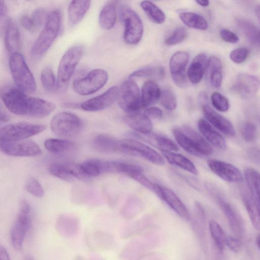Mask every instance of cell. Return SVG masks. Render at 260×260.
<instances>
[{
    "mask_svg": "<svg viewBox=\"0 0 260 260\" xmlns=\"http://www.w3.org/2000/svg\"><path fill=\"white\" fill-rule=\"evenodd\" d=\"M1 98L12 113L20 116L43 118L55 109L52 102L28 95L18 87L5 86L1 89Z\"/></svg>",
    "mask_w": 260,
    "mask_h": 260,
    "instance_id": "cell-1",
    "label": "cell"
},
{
    "mask_svg": "<svg viewBox=\"0 0 260 260\" xmlns=\"http://www.w3.org/2000/svg\"><path fill=\"white\" fill-rule=\"evenodd\" d=\"M61 26V15L55 10L47 16L44 26L32 44L31 53L35 57L43 55L49 49L57 37Z\"/></svg>",
    "mask_w": 260,
    "mask_h": 260,
    "instance_id": "cell-2",
    "label": "cell"
},
{
    "mask_svg": "<svg viewBox=\"0 0 260 260\" xmlns=\"http://www.w3.org/2000/svg\"><path fill=\"white\" fill-rule=\"evenodd\" d=\"M9 68L18 88L26 93H31L36 91L35 79L22 54L17 52L10 55Z\"/></svg>",
    "mask_w": 260,
    "mask_h": 260,
    "instance_id": "cell-3",
    "label": "cell"
},
{
    "mask_svg": "<svg viewBox=\"0 0 260 260\" xmlns=\"http://www.w3.org/2000/svg\"><path fill=\"white\" fill-rule=\"evenodd\" d=\"M83 51L82 46L75 45L69 48L62 55L58 67L57 86L59 89L64 90L67 87Z\"/></svg>",
    "mask_w": 260,
    "mask_h": 260,
    "instance_id": "cell-4",
    "label": "cell"
},
{
    "mask_svg": "<svg viewBox=\"0 0 260 260\" xmlns=\"http://www.w3.org/2000/svg\"><path fill=\"white\" fill-rule=\"evenodd\" d=\"M82 126L81 119L69 112L56 114L50 121V128L57 136L62 138H72L80 132Z\"/></svg>",
    "mask_w": 260,
    "mask_h": 260,
    "instance_id": "cell-5",
    "label": "cell"
},
{
    "mask_svg": "<svg viewBox=\"0 0 260 260\" xmlns=\"http://www.w3.org/2000/svg\"><path fill=\"white\" fill-rule=\"evenodd\" d=\"M44 125L28 122H17L3 126L0 130L2 141H17L25 140L38 135L44 130Z\"/></svg>",
    "mask_w": 260,
    "mask_h": 260,
    "instance_id": "cell-6",
    "label": "cell"
},
{
    "mask_svg": "<svg viewBox=\"0 0 260 260\" xmlns=\"http://www.w3.org/2000/svg\"><path fill=\"white\" fill-rule=\"evenodd\" d=\"M117 100L121 109L128 113L137 112L143 107L139 87L131 78L121 85Z\"/></svg>",
    "mask_w": 260,
    "mask_h": 260,
    "instance_id": "cell-7",
    "label": "cell"
},
{
    "mask_svg": "<svg viewBox=\"0 0 260 260\" xmlns=\"http://www.w3.org/2000/svg\"><path fill=\"white\" fill-rule=\"evenodd\" d=\"M108 79L107 72L101 69H95L85 76L75 81L73 84L74 91L81 95L93 94L101 89Z\"/></svg>",
    "mask_w": 260,
    "mask_h": 260,
    "instance_id": "cell-8",
    "label": "cell"
},
{
    "mask_svg": "<svg viewBox=\"0 0 260 260\" xmlns=\"http://www.w3.org/2000/svg\"><path fill=\"white\" fill-rule=\"evenodd\" d=\"M30 207L28 203L22 200L20 202L18 213L10 232V238L14 249L21 250L25 235L29 223Z\"/></svg>",
    "mask_w": 260,
    "mask_h": 260,
    "instance_id": "cell-9",
    "label": "cell"
},
{
    "mask_svg": "<svg viewBox=\"0 0 260 260\" xmlns=\"http://www.w3.org/2000/svg\"><path fill=\"white\" fill-rule=\"evenodd\" d=\"M172 133L179 145L191 155L203 157L201 151V135L188 125L174 127Z\"/></svg>",
    "mask_w": 260,
    "mask_h": 260,
    "instance_id": "cell-10",
    "label": "cell"
},
{
    "mask_svg": "<svg viewBox=\"0 0 260 260\" xmlns=\"http://www.w3.org/2000/svg\"><path fill=\"white\" fill-rule=\"evenodd\" d=\"M121 17L124 23L123 39L129 45L138 44L143 34V25L139 15L128 7L122 8Z\"/></svg>",
    "mask_w": 260,
    "mask_h": 260,
    "instance_id": "cell-11",
    "label": "cell"
},
{
    "mask_svg": "<svg viewBox=\"0 0 260 260\" xmlns=\"http://www.w3.org/2000/svg\"><path fill=\"white\" fill-rule=\"evenodd\" d=\"M118 152L140 156L157 165L165 163L164 157L148 146L137 141L129 139L118 140Z\"/></svg>",
    "mask_w": 260,
    "mask_h": 260,
    "instance_id": "cell-12",
    "label": "cell"
},
{
    "mask_svg": "<svg viewBox=\"0 0 260 260\" xmlns=\"http://www.w3.org/2000/svg\"><path fill=\"white\" fill-rule=\"evenodd\" d=\"M1 151L5 154L19 157H34L40 155L42 150L35 142L23 140L17 141H2Z\"/></svg>",
    "mask_w": 260,
    "mask_h": 260,
    "instance_id": "cell-13",
    "label": "cell"
},
{
    "mask_svg": "<svg viewBox=\"0 0 260 260\" xmlns=\"http://www.w3.org/2000/svg\"><path fill=\"white\" fill-rule=\"evenodd\" d=\"M153 192L179 216L185 220L190 219V215L188 209L173 190L167 187L155 183Z\"/></svg>",
    "mask_w": 260,
    "mask_h": 260,
    "instance_id": "cell-14",
    "label": "cell"
},
{
    "mask_svg": "<svg viewBox=\"0 0 260 260\" xmlns=\"http://www.w3.org/2000/svg\"><path fill=\"white\" fill-rule=\"evenodd\" d=\"M118 88L116 86L110 87L102 94L91 98L80 105L83 110L95 112L110 107L117 99Z\"/></svg>",
    "mask_w": 260,
    "mask_h": 260,
    "instance_id": "cell-15",
    "label": "cell"
},
{
    "mask_svg": "<svg viewBox=\"0 0 260 260\" xmlns=\"http://www.w3.org/2000/svg\"><path fill=\"white\" fill-rule=\"evenodd\" d=\"M188 60V53L180 51L175 53L170 60L169 68L172 78L180 87L185 86L187 83L185 69Z\"/></svg>",
    "mask_w": 260,
    "mask_h": 260,
    "instance_id": "cell-16",
    "label": "cell"
},
{
    "mask_svg": "<svg viewBox=\"0 0 260 260\" xmlns=\"http://www.w3.org/2000/svg\"><path fill=\"white\" fill-rule=\"evenodd\" d=\"M207 165L211 171L229 182H241L243 177L239 170L233 165L217 159H210Z\"/></svg>",
    "mask_w": 260,
    "mask_h": 260,
    "instance_id": "cell-17",
    "label": "cell"
},
{
    "mask_svg": "<svg viewBox=\"0 0 260 260\" xmlns=\"http://www.w3.org/2000/svg\"><path fill=\"white\" fill-rule=\"evenodd\" d=\"M260 87L259 78L248 74H241L236 79L233 89L243 98H249L254 96Z\"/></svg>",
    "mask_w": 260,
    "mask_h": 260,
    "instance_id": "cell-18",
    "label": "cell"
},
{
    "mask_svg": "<svg viewBox=\"0 0 260 260\" xmlns=\"http://www.w3.org/2000/svg\"><path fill=\"white\" fill-rule=\"evenodd\" d=\"M219 205L226 216L235 236L241 238L243 236L244 227L242 219L236 208L230 203L218 198Z\"/></svg>",
    "mask_w": 260,
    "mask_h": 260,
    "instance_id": "cell-19",
    "label": "cell"
},
{
    "mask_svg": "<svg viewBox=\"0 0 260 260\" xmlns=\"http://www.w3.org/2000/svg\"><path fill=\"white\" fill-rule=\"evenodd\" d=\"M133 135L151 144L161 152L177 151L179 148L177 144L168 137L154 133L141 134L134 133Z\"/></svg>",
    "mask_w": 260,
    "mask_h": 260,
    "instance_id": "cell-20",
    "label": "cell"
},
{
    "mask_svg": "<svg viewBox=\"0 0 260 260\" xmlns=\"http://www.w3.org/2000/svg\"><path fill=\"white\" fill-rule=\"evenodd\" d=\"M202 109L205 118L212 125L226 135H235L234 127L226 118L215 112L207 104L202 105Z\"/></svg>",
    "mask_w": 260,
    "mask_h": 260,
    "instance_id": "cell-21",
    "label": "cell"
},
{
    "mask_svg": "<svg viewBox=\"0 0 260 260\" xmlns=\"http://www.w3.org/2000/svg\"><path fill=\"white\" fill-rule=\"evenodd\" d=\"M125 123L131 128L141 134L151 132L152 124L151 120L144 113L137 112L129 113L123 118Z\"/></svg>",
    "mask_w": 260,
    "mask_h": 260,
    "instance_id": "cell-22",
    "label": "cell"
},
{
    "mask_svg": "<svg viewBox=\"0 0 260 260\" xmlns=\"http://www.w3.org/2000/svg\"><path fill=\"white\" fill-rule=\"evenodd\" d=\"M198 126L200 132L210 143L218 149H226V144L224 138L208 122L200 119L198 121Z\"/></svg>",
    "mask_w": 260,
    "mask_h": 260,
    "instance_id": "cell-23",
    "label": "cell"
},
{
    "mask_svg": "<svg viewBox=\"0 0 260 260\" xmlns=\"http://www.w3.org/2000/svg\"><path fill=\"white\" fill-rule=\"evenodd\" d=\"M79 224V220L76 216L64 213L61 214L57 219L56 230L63 237H73L78 232Z\"/></svg>",
    "mask_w": 260,
    "mask_h": 260,
    "instance_id": "cell-24",
    "label": "cell"
},
{
    "mask_svg": "<svg viewBox=\"0 0 260 260\" xmlns=\"http://www.w3.org/2000/svg\"><path fill=\"white\" fill-rule=\"evenodd\" d=\"M208 63V60L205 53L199 54L194 58L187 71V77L191 83L197 84L201 81Z\"/></svg>",
    "mask_w": 260,
    "mask_h": 260,
    "instance_id": "cell-25",
    "label": "cell"
},
{
    "mask_svg": "<svg viewBox=\"0 0 260 260\" xmlns=\"http://www.w3.org/2000/svg\"><path fill=\"white\" fill-rule=\"evenodd\" d=\"M5 45L10 55L19 52L20 48V35L18 27L14 22L11 20L6 25Z\"/></svg>",
    "mask_w": 260,
    "mask_h": 260,
    "instance_id": "cell-26",
    "label": "cell"
},
{
    "mask_svg": "<svg viewBox=\"0 0 260 260\" xmlns=\"http://www.w3.org/2000/svg\"><path fill=\"white\" fill-rule=\"evenodd\" d=\"M243 202L253 227L260 231V207L250 192L246 189L241 191Z\"/></svg>",
    "mask_w": 260,
    "mask_h": 260,
    "instance_id": "cell-27",
    "label": "cell"
},
{
    "mask_svg": "<svg viewBox=\"0 0 260 260\" xmlns=\"http://www.w3.org/2000/svg\"><path fill=\"white\" fill-rule=\"evenodd\" d=\"M91 0H72L68 7V17L72 24L78 23L88 11Z\"/></svg>",
    "mask_w": 260,
    "mask_h": 260,
    "instance_id": "cell-28",
    "label": "cell"
},
{
    "mask_svg": "<svg viewBox=\"0 0 260 260\" xmlns=\"http://www.w3.org/2000/svg\"><path fill=\"white\" fill-rule=\"evenodd\" d=\"M92 145L93 148L100 152H118V140L108 135L100 134L96 136L92 140Z\"/></svg>",
    "mask_w": 260,
    "mask_h": 260,
    "instance_id": "cell-29",
    "label": "cell"
},
{
    "mask_svg": "<svg viewBox=\"0 0 260 260\" xmlns=\"http://www.w3.org/2000/svg\"><path fill=\"white\" fill-rule=\"evenodd\" d=\"M161 154L171 165L179 167L192 174H198L195 165L185 156L174 152H161Z\"/></svg>",
    "mask_w": 260,
    "mask_h": 260,
    "instance_id": "cell-30",
    "label": "cell"
},
{
    "mask_svg": "<svg viewBox=\"0 0 260 260\" xmlns=\"http://www.w3.org/2000/svg\"><path fill=\"white\" fill-rule=\"evenodd\" d=\"M161 90L158 85L152 80L145 82L141 89V101L143 107H148L159 100Z\"/></svg>",
    "mask_w": 260,
    "mask_h": 260,
    "instance_id": "cell-31",
    "label": "cell"
},
{
    "mask_svg": "<svg viewBox=\"0 0 260 260\" xmlns=\"http://www.w3.org/2000/svg\"><path fill=\"white\" fill-rule=\"evenodd\" d=\"M44 147L54 154H63L73 150L76 144L71 141L56 138H50L44 142Z\"/></svg>",
    "mask_w": 260,
    "mask_h": 260,
    "instance_id": "cell-32",
    "label": "cell"
},
{
    "mask_svg": "<svg viewBox=\"0 0 260 260\" xmlns=\"http://www.w3.org/2000/svg\"><path fill=\"white\" fill-rule=\"evenodd\" d=\"M244 174L250 193L260 207V173L248 168L245 169Z\"/></svg>",
    "mask_w": 260,
    "mask_h": 260,
    "instance_id": "cell-33",
    "label": "cell"
},
{
    "mask_svg": "<svg viewBox=\"0 0 260 260\" xmlns=\"http://www.w3.org/2000/svg\"><path fill=\"white\" fill-rule=\"evenodd\" d=\"M222 62L216 56H212L208 60L207 68L211 84L215 88L220 87L222 81Z\"/></svg>",
    "mask_w": 260,
    "mask_h": 260,
    "instance_id": "cell-34",
    "label": "cell"
},
{
    "mask_svg": "<svg viewBox=\"0 0 260 260\" xmlns=\"http://www.w3.org/2000/svg\"><path fill=\"white\" fill-rule=\"evenodd\" d=\"M116 20V11L114 5L109 4L105 5L101 10L99 22L101 28L109 30L113 27Z\"/></svg>",
    "mask_w": 260,
    "mask_h": 260,
    "instance_id": "cell-35",
    "label": "cell"
},
{
    "mask_svg": "<svg viewBox=\"0 0 260 260\" xmlns=\"http://www.w3.org/2000/svg\"><path fill=\"white\" fill-rule=\"evenodd\" d=\"M181 21L188 27L205 30L208 28V23L202 16L193 12H182L179 14Z\"/></svg>",
    "mask_w": 260,
    "mask_h": 260,
    "instance_id": "cell-36",
    "label": "cell"
},
{
    "mask_svg": "<svg viewBox=\"0 0 260 260\" xmlns=\"http://www.w3.org/2000/svg\"><path fill=\"white\" fill-rule=\"evenodd\" d=\"M140 6L148 18L157 24L162 23L166 19L164 12L156 5L149 1H143Z\"/></svg>",
    "mask_w": 260,
    "mask_h": 260,
    "instance_id": "cell-37",
    "label": "cell"
},
{
    "mask_svg": "<svg viewBox=\"0 0 260 260\" xmlns=\"http://www.w3.org/2000/svg\"><path fill=\"white\" fill-rule=\"evenodd\" d=\"M211 237L218 250L222 252L226 243V236L221 226L214 220H210L209 223Z\"/></svg>",
    "mask_w": 260,
    "mask_h": 260,
    "instance_id": "cell-38",
    "label": "cell"
},
{
    "mask_svg": "<svg viewBox=\"0 0 260 260\" xmlns=\"http://www.w3.org/2000/svg\"><path fill=\"white\" fill-rule=\"evenodd\" d=\"M237 23L249 41L254 45H259V31L252 23L243 19L237 20Z\"/></svg>",
    "mask_w": 260,
    "mask_h": 260,
    "instance_id": "cell-39",
    "label": "cell"
},
{
    "mask_svg": "<svg viewBox=\"0 0 260 260\" xmlns=\"http://www.w3.org/2000/svg\"><path fill=\"white\" fill-rule=\"evenodd\" d=\"M159 100L160 104L167 110L171 111L176 107V96L170 88H166L161 90Z\"/></svg>",
    "mask_w": 260,
    "mask_h": 260,
    "instance_id": "cell-40",
    "label": "cell"
},
{
    "mask_svg": "<svg viewBox=\"0 0 260 260\" xmlns=\"http://www.w3.org/2000/svg\"><path fill=\"white\" fill-rule=\"evenodd\" d=\"M41 81L43 87L47 91H52L57 87V81L49 67H46L42 71Z\"/></svg>",
    "mask_w": 260,
    "mask_h": 260,
    "instance_id": "cell-41",
    "label": "cell"
},
{
    "mask_svg": "<svg viewBox=\"0 0 260 260\" xmlns=\"http://www.w3.org/2000/svg\"><path fill=\"white\" fill-rule=\"evenodd\" d=\"M48 170L53 176L67 182H72L75 179L63 164H52L49 166Z\"/></svg>",
    "mask_w": 260,
    "mask_h": 260,
    "instance_id": "cell-42",
    "label": "cell"
},
{
    "mask_svg": "<svg viewBox=\"0 0 260 260\" xmlns=\"http://www.w3.org/2000/svg\"><path fill=\"white\" fill-rule=\"evenodd\" d=\"M156 74L160 76H163L164 75V69L160 67L148 66L134 71L129 76V78L150 77Z\"/></svg>",
    "mask_w": 260,
    "mask_h": 260,
    "instance_id": "cell-43",
    "label": "cell"
},
{
    "mask_svg": "<svg viewBox=\"0 0 260 260\" xmlns=\"http://www.w3.org/2000/svg\"><path fill=\"white\" fill-rule=\"evenodd\" d=\"M80 166L85 174L90 178L100 174L99 159H90L82 162Z\"/></svg>",
    "mask_w": 260,
    "mask_h": 260,
    "instance_id": "cell-44",
    "label": "cell"
},
{
    "mask_svg": "<svg viewBox=\"0 0 260 260\" xmlns=\"http://www.w3.org/2000/svg\"><path fill=\"white\" fill-rule=\"evenodd\" d=\"M187 36L186 29L179 26L175 29L172 33L165 40V44L169 46L174 45L183 42Z\"/></svg>",
    "mask_w": 260,
    "mask_h": 260,
    "instance_id": "cell-45",
    "label": "cell"
},
{
    "mask_svg": "<svg viewBox=\"0 0 260 260\" xmlns=\"http://www.w3.org/2000/svg\"><path fill=\"white\" fill-rule=\"evenodd\" d=\"M211 100L213 107L220 112H226L229 109L228 100L219 92H213L211 97Z\"/></svg>",
    "mask_w": 260,
    "mask_h": 260,
    "instance_id": "cell-46",
    "label": "cell"
},
{
    "mask_svg": "<svg viewBox=\"0 0 260 260\" xmlns=\"http://www.w3.org/2000/svg\"><path fill=\"white\" fill-rule=\"evenodd\" d=\"M26 190L34 196L41 198L44 196V190L40 182L36 179H29L25 184Z\"/></svg>",
    "mask_w": 260,
    "mask_h": 260,
    "instance_id": "cell-47",
    "label": "cell"
},
{
    "mask_svg": "<svg viewBox=\"0 0 260 260\" xmlns=\"http://www.w3.org/2000/svg\"><path fill=\"white\" fill-rule=\"evenodd\" d=\"M63 165L69 172L75 178L81 180L89 178L83 171L80 164L73 162H67L63 163Z\"/></svg>",
    "mask_w": 260,
    "mask_h": 260,
    "instance_id": "cell-48",
    "label": "cell"
},
{
    "mask_svg": "<svg viewBox=\"0 0 260 260\" xmlns=\"http://www.w3.org/2000/svg\"><path fill=\"white\" fill-rule=\"evenodd\" d=\"M241 134L245 141L252 142L255 139L256 136V126L253 123L247 122L243 125Z\"/></svg>",
    "mask_w": 260,
    "mask_h": 260,
    "instance_id": "cell-49",
    "label": "cell"
},
{
    "mask_svg": "<svg viewBox=\"0 0 260 260\" xmlns=\"http://www.w3.org/2000/svg\"><path fill=\"white\" fill-rule=\"evenodd\" d=\"M249 50L245 48L233 50L230 54V59L235 63H241L245 61L249 55Z\"/></svg>",
    "mask_w": 260,
    "mask_h": 260,
    "instance_id": "cell-50",
    "label": "cell"
},
{
    "mask_svg": "<svg viewBox=\"0 0 260 260\" xmlns=\"http://www.w3.org/2000/svg\"><path fill=\"white\" fill-rule=\"evenodd\" d=\"M47 16L45 11L42 9H37L33 12L31 18L36 30L45 23Z\"/></svg>",
    "mask_w": 260,
    "mask_h": 260,
    "instance_id": "cell-51",
    "label": "cell"
},
{
    "mask_svg": "<svg viewBox=\"0 0 260 260\" xmlns=\"http://www.w3.org/2000/svg\"><path fill=\"white\" fill-rule=\"evenodd\" d=\"M220 36L223 41L230 43H236L239 40L236 34L226 29H222L220 31Z\"/></svg>",
    "mask_w": 260,
    "mask_h": 260,
    "instance_id": "cell-52",
    "label": "cell"
},
{
    "mask_svg": "<svg viewBox=\"0 0 260 260\" xmlns=\"http://www.w3.org/2000/svg\"><path fill=\"white\" fill-rule=\"evenodd\" d=\"M226 244L234 252H239L241 248V240L236 236L227 237Z\"/></svg>",
    "mask_w": 260,
    "mask_h": 260,
    "instance_id": "cell-53",
    "label": "cell"
},
{
    "mask_svg": "<svg viewBox=\"0 0 260 260\" xmlns=\"http://www.w3.org/2000/svg\"><path fill=\"white\" fill-rule=\"evenodd\" d=\"M20 23L24 28L28 31L34 32L36 30L31 17H29L26 15H22L20 17Z\"/></svg>",
    "mask_w": 260,
    "mask_h": 260,
    "instance_id": "cell-54",
    "label": "cell"
},
{
    "mask_svg": "<svg viewBox=\"0 0 260 260\" xmlns=\"http://www.w3.org/2000/svg\"><path fill=\"white\" fill-rule=\"evenodd\" d=\"M144 114L148 117L159 118L162 116V112L158 107H152L145 109Z\"/></svg>",
    "mask_w": 260,
    "mask_h": 260,
    "instance_id": "cell-55",
    "label": "cell"
},
{
    "mask_svg": "<svg viewBox=\"0 0 260 260\" xmlns=\"http://www.w3.org/2000/svg\"><path fill=\"white\" fill-rule=\"evenodd\" d=\"M249 159L254 163L260 166V149L257 148H251L247 152Z\"/></svg>",
    "mask_w": 260,
    "mask_h": 260,
    "instance_id": "cell-56",
    "label": "cell"
},
{
    "mask_svg": "<svg viewBox=\"0 0 260 260\" xmlns=\"http://www.w3.org/2000/svg\"><path fill=\"white\" fill-rule=\"evenodd\" d=\"M8 10L7 6L4 0H1L0 6V17L2 20L3 18H5L7 16Z\"/></svg>",
    "mask_w": 260,
    "mask_h": 260,
    "instance_id": "cell-57",
    "label": "cell"
},
{
    "mask_svg": "<svg viewBox=\"0 0 260 260\" xmlns=\"http://www.w3.org/2000/svg\"><path fill=\"white\" fill-rule=\"evenodd\" d=\"M0 259L1 260H10L9 254L6 249L2 245L0 246Z\"/></svg>",
    "mask_w": 260,
    "mask_h": 260,
    "instance_id": "cell-58",
    "label": "cell"
},
{
    "mask_svg": "<svg viewBox=\"0 0 260 260\" xmlns=\"http://www.w3.org/2000/svg\"><path fill=\"white\" fill-rule=\"evenodd\" d=\"M196 2L200 6L203 7H207L209 5V0H195Z\"/></svg>",
    "mask_w": 260,
    "mask_h": 260,
    "instance_id": "cell-59",
    "label": "cell"
},
{
    "mask_svg": "<svg viewBox=\"0 0 260 260\" xmlns=\"http://www.w3.org/2000/svg\"><path fill=\"white\" fill-rule=\"evenodd\" d=\"M9 116L6 114L1 112V120L3 122L7 121L9 120Z\"/></svg>",
    "mask_w": 260,
    "mask_h": 260,
    "instance_id": "cell-60",
    "label": "cell"
},
{
    "mask_svg": "<svg viewBox=\"0 0 260 260\" xmlns=\"http://www.w3.org/2000/svg\"><path fill=\"white\" fill-rule=\"evenodd\" d=\"M255 14L260 22V5L257 6L255 8Z\"/></svg>",
    "mask_w": 260,
    "mask_h": 260,
    "instance_id": "cell-61",
    "label": "cell"
},
{
    "mask_svg": "<svg viewBox=\"0 0 260 260\" xmlns=\"http://www.w3.org/2000/svg\"><path fill=\"white\" fill-rule=\"evenodd\" d=\"M256 243L258 247L260 249V234H259L256 238Z\"/></svg>",
    "mask_w": 260,
    "mask_h": 260,
    "instance_id": "cell-62",
    "label": "cell"
},
{
    "mask_svg": "<svg viewBox=\"0 0 260 260\" xmlns=\"http://www.w3.org/2000/svg\"><path fill=\"white\" fill-rule=\"evenodd\" d=\"M259 40H260V31H259Z\"/></svg>",
    "mask_w": 260,
    "mask_h": 260,
    "instance_id": "cell-63",
    "label": "cell"
}]
</instances>
